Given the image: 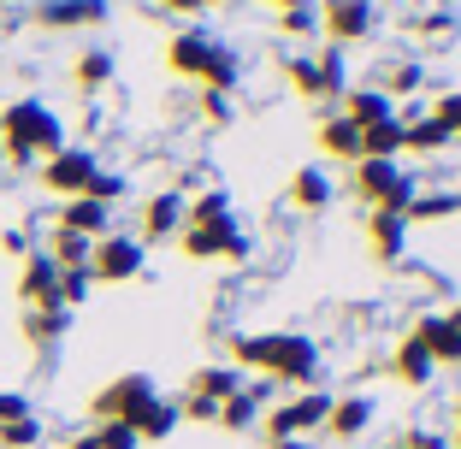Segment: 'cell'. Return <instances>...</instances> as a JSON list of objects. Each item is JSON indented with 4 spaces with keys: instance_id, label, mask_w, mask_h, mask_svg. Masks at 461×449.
Listing matches in <instances>:
<instances>
[{
    "instance_id": "8",
    "label": "cell",
    "mask_w": 461,
    "mask_h": 449,
    "mask_svg": "<svg viewBox=\"0 0 461 449\" xmlns=\"http://www.w3.org/2000/svg\"><path fill=\"white\" fill-rule=\"evenodd\" d=\"M95 172H101L95 148H59V154L41 160V184H48V195H66V202H77V195L95 184Z\"/></svg>"
},
{
    "instance_id": "4",
    "label": "cell",
    "mask_w": 461,
    "mask_h": 449,
    "mask_svg": "<svg viewBox=\"0 0 461 449\" xmlns=\"http://www.w3.org/2000/svg\"><path fill=\"white\" fill-rule=\"evenodd\" d=\"M349 195L366 202L373 213H402L414 207V177L402 172V160H355L349 166Z\"/></svg>"
},
{
    "instance_id": "46",
    "label": "cell",
    "mask_w": 461,
    "mask_h": 449,
    "mask_svg": "<svg viewBox=\"0 0 461 449\" xmlns=\"http://www.w3.org/2000/svg\"><path fill=\"white\" fill-rule=\"evenodd\" d=\"M272 449H313L308 437H285V444H272Z\"/></svg>"
},
{
    "instance_id": "30",
    "label": "cell",
    "mask_w": 461,
    "mask_h": 449,
    "mask_svg": "<svg viewBox=\"0 0 461 449\" xmlns=\"http://www.w3.org/2000/svg\"><path fill=\"white\" fill-rule=\"evenodd\" d=\"M313 59H320V77H326V101H343V95H349V66H343V48H331V41H326Z\"/></svg>"
},
{
    "instance_id": "7",
    "label": "cell",
    "mask_w": 461,
    "mask_h": 449,
    "mask_svg": "<svg viewBox=\"0 0 461 449\" xmlns=\"http://www.w3.org/2000/svg\"><path fill=\"white\" fill-rule=\"evenodd\" d=\"M142 266H149V248L136 243V237H113V231L89 255V278L95 284H131V278H142Z\"/></svg>"
},
{
    "instance_id": "33",
    "label": "cell",
    "mask_w": 461,
    "mask_h": 449,
    "mask_svg": "<svg viewBox=\"0 0 461 449\" xmlns=\"http://www.w3.org/2000/svg\"><path fill=\"white\" fill-rule=\"evenodd\" d=\"M36 444H41L36 414L30 420H0V449H36Z\"/></svg>"
},
{
    "instance_id": "12",
    "label": "cell",
    "mask_w": 461,
    "mask_h": 449,
    "mask_svg": "<svg viewBox=\"0 0 461 449\" xmlns=\"http://www.w3.org/2000/svg\"><path fill=\"white\" fill-rule=\"evenodd\" d=\"M18 296H24V308H59V266L48 255H30L18 273Z\"/></svg>"
},
{
    "instance_id": "47",
    "label": "cell",
    "mask_w": 461,
    "mask_h": 449,
    "mask_svg": "<svg viewBox=\"0 0 461 449\" xmlns=\"http://www.w3.org/2000/svg\"><path fill=\"white\" fill-rule=\"evenodd\" d=\"M66 449H95V437H71V444Z\"/></svg>"
},
{
    "instance_id": "24",
    "label": "cell",
    "mask_w": 461,
    "mask_h": 449,
    "mask_svg": "<svg viewBox=\"0 0 461 449\" xmlns=\"http://www.w3.org/2000/svg\"><path fill=\"white\" fill-rule=\"evenodd\" d=\"M131 432L142 437V444H160V437H172L177 432V402H166V396H154L149 409L131 420Z\"/></svg>"
},
{
    "instance_id": "27",
    "label": "cell",
    "mask_w": 461,
    "mask_h": 449,
    "mask_svg": "<svg viewBox=\"0 0 461 449\" xmlns=\"http://www.w3.org/2000/svg\"><path fill=\"white\" fill-rule=\"evenodd\" d=\"M396 154H402V112L361 130V160H396Z\"/></svg>"
},
{
    "instance_id": "31",
    "label": "cell",
    "mask_w": 461,
    "mask_h": 449,
    "mask_svg": "<svg viewBox=\"0 0 461 449\" xmlns=\"http://www.w3.org/2000/svg\"><path fill=\"white\" fill-rule=\"evenodd\" d=\"M71 77H77V89H107V83H113V54L89 48V54L77 59V71H71Z\"/></svg>"
},
{
    "instance_id": "3",
    "label": "cell",
    "mask_w": 461,
    "mask_h": 449,
    "mask_svg": "<svg viewBox=\"0 0 461 449\" xmlns=\"http://www.w3.org/2000/svg\"><path fill=\"white\" fill-rule=\"evenodd\" d=\"M0 148H6V160H48V154L66 148V130H59V119L41 101H13V107L0 112Z\"/></svg>"
},
{
    "instance_id": "1",
    "label": "cell",
    "mask_w": 461,
    "mask_h": 449,
    "mask_svg": "<svg viewBox=\"0 0 461 449\" xmlns=\"http://www.w3.org/2000/svg\"><path fill=\"white\" fill-rule=\"evenodd\" d=\"M230 361L267 373L278 384H313L320 379V343L302 337V331H243V337H230Z\"/></svg>"
},
{
    "instance_id": "43",
    "label": "cell",
    "mask_w": 461,
    "mask_h": 449,
    "mask_svg": "<svg viewBox=\"0 0 461 449\" xmlns=\"http://www.w3.org/2000/svg\"><path fill=\"white\" fill-rule=\"evenodd\" d=\"M202 112H207V124H230V95H213V89H207Z\"/></svg>"
},
{
    "instance_id": "42",
    "label": "cell",
    "mask_w": 461,
    "mask_h": 449,
    "mask_svg": "<svg viewBox=\"0 0 461 449\" xmlns=\"http://www.w3.org/2000/svg\"><path fill=\"white\" fill-rule=\"evenodd\" d=\"M83 195H89V202H101V207H113V202L124 195V177H113V172H95V184H89Z\"/></svg>"
},
{
    "instance_id": "41",
    "label": "cell",
    "mask_w": 461,
    "mask_h": 449,
    "mask_svg": "<svg viewBox=\"0 0 461 449\" xmlns=\"http://www.w3.org/2000/svg\"><path fill=\"white\" fill-rule=\"evenodd\" d=\"M184 414H190V420H202V426H219V402H207V396H190V391H184L177 420H184Z\"/></svg>"
},
{
    "instance_id": "6",
    "label": "cell",
    "mask_w": 461,
    "mask_h": 449,
    "mask_svg": "<svg viewBox=\"0 0 461 449\" xmlns=\"http://www.w3.org/2000/svg\"><path fill=\"white\" fill-rule=\"evenodd\" d=\"M177 248L190 260H249V237L237 219H219V225H184Z\"/></svg>"
},
{
    "instance_id": "38",
    "label": "cell",
    "mask_w": 461,
    "mask_h": 449,
    "mask_svg": "<svg viewBox=\"0 0 461 449\" xmlns=\"http://www.w3.org/2000/svg\"><path fill=\"white\" fill-rule=\"evenodd\" d=\"M89 284H95V278H89V266H77V273H59V308H77V301L89 296Z\"/></svg>"
},
{
    "instance_id": "36",
    "label": "cell",
    "mask_w": 461,
    "mask_h": 449,
    "mask_svg": "<svg viewBox=\"0 0 461 449\" xmlns=\"http://www.w3.org/2000/svg\"><path fill=\"white\" fill-rule=\"evenodd\" d=\"M461 213V195H438V202H420L414 195V207H408V225H426V219H449Z\"/></svg>"
},
{
    "instance_id": "23",
    "label": "cell",
    "mask_w": 461,
    "mask_h": 449,
    "mask_svg": "<svg viewBox=\"0 0 461 449\" xmlns=\"http://www.w3.org/2000/svg\"><path fill=\"white\" fill-rule=\"evenodd\" d=\"M320 154H331V160H361V130H355V124L349 119H343V112H338V119H326V124H320Z\"/></svg>"
},
{
    "instance_id": "49",
    "label": "cell",
    "mask_w": 461,
    "mask_h": 449,
    "mask_svg": "<svg viewBox=\"0 0 461 449\" xmlns=\"http://www.w3.org/2000/svg\"><path fill=\"white\" fill-rule=\"evenodd\" d=\"M456 319H461V308H456Z\"/></svg>"
},
{
    "instance_id": "13",
    "label": "cell",
    "mask_w": 461,
    "mask_h": 449,
    "mask_svg": "<svg viewBox=\"0 0 461 449\" xmlns=\"http://www.w3.org/2000/svg\"><path fill=\"white\" fill-rule=\"evenodd\" d=\"M391 373H396V379L408 384V391H426V384L438 379V361H432V355L420 349V337L408 331V337L396 343V355H391Z\"/></svg>"
},
{
    "instance_id": "34",
    "label": "cell",
    "mask_w": 461,
    "mask_h": 449,
    "mask_svg": "<svg viewBox=\"0 0 461 449\" xmlns=\"http://www.w3.org/2000/svg\"><path fill=\"white\" fill-rule=\"evenodd\" d=\"M414 89H420V66H414V59H402V66L384 71V95H391V101L414 95Z\"/></svg>"
},
{
    "instance_id": "22",
    "label": "cell",
    "mask_w": 461,
    "mask_h": 449,
    "mask_svg": "<svg viewBox=\"0 0 461 449\" xmlns=\"http://www.w3.org/2000/svg\"><path fill=\"white\" fill-rule=\"evenodd\" d=\"M326 202H331V177L320 172V166H302V172L290 177V207H302V213H320Z\"/></svg>"
},
{
    "instance_id": "5",
    "label": "cell",
    "mask_w": 461,
    "mask_h": 449,
    "mask_svg": "<svg viewBox=\"0 0 461 449\" xmlns=\"http://www.w3.org/2000/svg\"><path fill=\"white\" fill-rule=\"evenodd\" d=\"M326 414H331V396H326V391H302L296 402L272 409L267 420H260V432H267V444H285V437H308V432H326Z\"/></svg>"
},
{
    "instance_id": "39",
    "label": "cell",
    "mask_w": 461,
    "mask_h": 449,
    "mask_svg": "<svg viewBox=\"0 0 461 449\" xmlns=\"http://www.w3.org/2000/svg\"><path fill=\"white\" fill-rule=\"evenodd\" d=\"M278 24H285V36H313V30H320V13H313V6H290V13H278Z\"/></svg>"
},
{
    "instance_id": "10",
    "label": "cell",
    "mask_w": 461,
    "mask_h": 449,
    "mask_svg": "<svg viewBox=\"0 0 461 449\" xmlns=\"http://www.w3.org/2000/svg\"><path fill=\"white\" fill-rule=\"evenodd\" d=\"M320 30L331 36V48H349V41L373 36V0H320Z\"/></svg>"
},
{
    "instance_id": "20",
    "label": "cell",
    "mask_w": 461,
    "mask_h": 449,
    "mask_svg": "<svg viewBox=\"0 0 461 449\" xmlns=\"http://www.w3.org/2000/svg\"><path fill=\"white\" fill-rule=\"evenodd\" d=\"M408 231H414V225H408L402 213H373V219H366V237H373V255H379V260H402Z\"/></svg>"
},
{
    "instance_id": "15",
    "label": "cell",
    "mask_w": 461,
    "mask_h": 449,
    "mask_svg": "<svg viewBox=\"0 0 461 449\" xmlns=\"http://www.w3.org/2000/svg\"><path fill=\"white\" fill-rule=\"evenodd\" d=\"M267 391H272V384H243V391L230 396V402H219V432H255Z\"/></svg>"
},
{
    "instance_id": "25",
    "label": "cell",
    "mask_w": 461,
    "mask_h": 449,
    "mask_svg": "<svg viewBox=\"0 0 461 449\" xmlns=\"http://www.w3.org/2000/svg\"><path fill=\"white\" fill-rule=\"evenodd\" d=\"M89 255H95V243H89V237L59 231V225H54V237H48V260H54L59 273H77V266H89Z\"/></svg>"
},
{
    "instance_id": "28",
    "label": "cell",
    "mask_w": 461,
    "mask_h": 449,
    "mask_svg": "<svg viewBox=\"0 0 461 449\" xmlns=\"http://www.w3.org/2000/svg\"><path fill=\"white\" fill-rule=\"evenodd\" d=\"M285 77H290V89H296L302 101H326V77H320V59L313 54H290Z\"/></svg>"
},
{
    "instance_id": "44",
    "label": "cell",
    "mask_w": 461,
    "mask_h": 449,
    "mask_svg": "<svg viewBox=\"0 0 461 449\" xmlns=\"http://www.w3.org/2000/svg\"><path fill=\"white\" fill-rule=\"evenodd\" d=\"M166 13H202V6H213V0H160Z\"/></svg>"
},
{
    "instance_id": "48",
    "label": "cell",
    "mask_w": 461,
    "mask_h": 449,
    "mask_svg": "<svg viewBox=\"0 0 461 449\" xmlns=\"http://www.w3.org/2000/svg\"><path fill=\"white\" fill-rule=\"evenodd\" d=\"M456 449H461V402H456Z\"/></svg>"
},
{
    "instance_id": "18",
    "label": "cell",
    "mask_w": 461,
    "mask_h": 449,
    "mask_svg": "<svg viewBox=\"0 0 461 449\" xmlns=\"http://www.w3.org/2000/svg\"><path fill=\"white\" fill-rule=\"evenodd\" d=\"M366 426H373V396H331V414H326L331 437H361Z\"/></svg>"
},
{
    "instance_id": "26",
    "label": "cell",
    "mask_w": 461,
    "mask_h": 449,
    "mask_svg": "<svg viewBox=\"0 0 461 449\" xmlns=\"http://www.w3.org/2000/svg\"><path fill=\"white\" fill-rule=\"evenodd\" d=\"M402 148L408 154H444L449 148V130L426 112V119H402Z\"/></svg>"
},
{
    "instance_id": "16",
    "label": "cell",
    "mask_w": 461,
    "mask_h": 449,
    "mask_svg": "<svg viewBox=\"0 0 461 449\" xmlns=\"http://www.w3.org/2000/svg\"><path fill=\"white\" fill-rule=\"evenodd\" d=\"M177 231H184V195H154V202L142 207V237H136V243L149 248V243L177 237Z\"/></svg>"
},
{
    "instance_id": "19",
    "label": "cell",
    "mask_w": 461,
    "mask_h": 449,
    "mask_svg": "<svg viewBox=\"0 0 461 449\" xmlns=\"http://www.w3.org/2000/svg\"><path fill=\"white\" fill-rule=\"evenodd\" d=\"M343 119H349L355 130H373V124L396 119V101L384 95V89H355V95H343Z\"/></svg>"
},
{
    "instance_id": "17",
    "label": "cell",
    "mask_w": 461,
    "mask_h": 449,
    "mask_svg": "<svg viewBox=\"0 0 461 449\" xmlns=\"http://www.w3.org/2000/svg\"><path fill=\"white\" fill-rule=\"evenodd\" d=\"M107 219H113V207L77 195V202L59 207V231H77V237H89V243H101V237H107Z\"/></svg>"
},
{
    "instance_id": "45",
    "label": "cell",
    "mask_w": 461,
    "mask_h": 449,
    "mask_svg": "<svg viewBox=\"0 0 461 449\" xmlns=\"http://www.w3.org/2000/svg\"><path fill=\"white\" fill-rule=\"evenodd\" d=\"M260 6H278V13H290V6H308V0H260Z\"/></svg>"
},
{
    "instance_id": "14",
    "label": "cell",
    "mask_w": 461,
    "mask_h": 449,
    "mask_svg": "<svg viewBox=\"0 0 461 449\" xmlns=\"http://www.w3.org/2000/svg\"><path fill=\"white\" fill-rule=\"evenodd\" d=\"M107 18V0H48L36 6V24L48 30H77V24H101Z\"/></svg>"
},
{
    "instance_id": "11",
    "label": "cell",
    "mask_w": 461,
    "mask_h": 449,
    "mask_svg": "<svg viewBox=\"0 0 461 449\" xmlns=\"http://www.w3.org/2000/svg\"><path fill=\"white\" fill-rule=\"evenodd\" d=\"M414 337H420V349L432 355L438 367H461V319H456V313H432V319H420Z\"/></svg>"
},
{
    "instance_id": "40",
    "label": "cell",
    "mask_w": 461,
    "mask_h": 449,
    "mask_svg": "<svg viewBox=\"0 0 461 449\" xmlns=\"http://www.w3.org/2000/svg\"><path fill=\"white\" fill-rule=\"evenodd\" d=\"M391 449H449V437H444V432H426V426H408V432L396 437Z\"/></svg>"
},
{
    "instance_id": "37",
    "label": "cell",
    "mask_w": 461,
    "mask_h": 449,
    "mask_svg": "<svg viewBox=\"0 0 461 449\" xmlns=\"http://www.w3.org/2000/svg\"><path fill=\"white\" fill-rule=\"evenodd\" d=\"M432 119L449 130V142H461V89H456V95H438V101H432Z\"/></svg>"
},
{
    "instance_id": "2",
    "label": "cell",
    "mask_w": 461,
    "mask_h": 449,
    "mask_svg": "<svg viewBox=\"0 0 461 449\" xmlns=\"http://www.w3.org/2000/svg\"><path fill=\"white\" fill-rule=\"evenodd\" d=\"M166 66H172L177 77L207 83L213 95H230V89L243 83V59L230 54L219 36H207V30H184V36L166 41Z\"/></svg>"
},
{
    "instance_id": "35",
    "label": "cell",
    "mask_w": 461,
    "mask_h": 449,
    "mask_svg": "<svg viewBox=\"0 0 461 449\" xmlns=\"http://www.w3.org/2000/svg\"><path fill=\"white\" fill-rule=\"evenodd\" d=\"M89 437H95V449H136V444H142V437H136L124 420H101Z\"/></svg>"
},
{
    "instance_id": "29",
    "label": "cell",
    "mask_w": 461,
    "mask_h": 449,
    "mask_svg": "<svg viewBox=\"0 0 461 449\" xmlns=\"http://www.w3.org/2000/svg\"><path fill=\"white\" fill-rule=\"evenodd\" d=\"M59 331H66V308H24V337L36 349H48Z\"/></svg>"
},
{
    "instance_id": "32",
    "label": "cell",
    "mask_w": 461,
    "mask_h": 449,
    "mask_svg": "<svg viewBox=\"0 0 461 449\" xmlns=\"http://www.w3.org/2000/svg\"><path fill=\"white\" fill-rule=\"evenodd\" d=\"M219 219H230V195L225 190H207L195 207H184V225H219Z\"/></svg>"
},
{
    "instance_id": "21",
    "label": "cell",
    "mask_w": 461,
    "mask_h": 449,
    "mask_svg": "<svg viewBox=\"0 0 461 449\" xmlns=\"http://www.w3.org/2000/svg\"><path fill=\"white\" fill-rule=\"evenodd\" d=\"M243 384H249V379H243L237 367H195V373H190V396H207V402H230Z\"/></svg>"
},
{
    "instance_id": "9",
    "label": "cell",
    "mask_w": 461,
    "mask_h": 449,
    "mask_svg": "<svg viewBox=\"0 0 461 449\" xmlns=\"http://www.w3.org/2000/svg\"><path fill=\"white\" fill-rule=\"evenodd\" d=\"M154 396H160V391H154L149 373H119V379L95 396V420H124V426H131L136 414L154 402Z\"/></svg>"
}]
</instances>
